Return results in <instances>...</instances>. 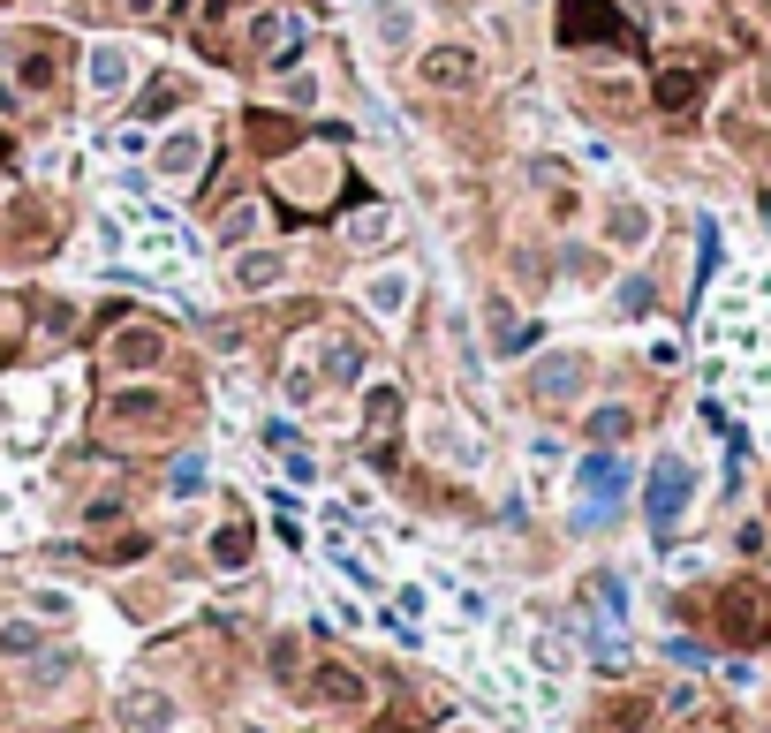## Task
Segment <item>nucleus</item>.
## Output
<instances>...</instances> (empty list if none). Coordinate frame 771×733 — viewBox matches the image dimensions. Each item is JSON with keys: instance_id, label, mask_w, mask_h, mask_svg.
<instances>
[{"instance_id": "10", "label": "nucleus", "mask_w": 771, "mask_h": 733, "mask_svg": "<svg viewBox=\"0 0 771 733\" xmlns=\"http://www.w3.org/2000/svg\"><path fill=\"white\" fill-rule=\"evenodd\" d=\"M114 416H129V424H159L167 401H159V393H114Z\"/></svg>"}, {"instance_id": "19", "label": "nucleus", "mask_w": 771, "mask_h": 733, "mask_svg": "<svg viewBox=\"0 0 771 733\" xmlns=\"http://www.w3.org/2000/svg\"><path fill=\"white\" fill-rule=\"evenodd\" d=\"M590 431H598V439H620V431H628V409H598V416H590Z\"/></svg>"}, {"instance_id": "8", "label": "nucleus", "mask_w": 771, "mask_h": 733, "mask_svg": "<svg viewBox=\"0 0 771 733\" xmlns=\"http://www.w3.org/2000/svg\"><path fill=\"white\" fill-rule=\"evenodd\" d=\"M318 696L326 703H363V681L348 673V665H318Z\"/></svg>"}, {"instance_id": "22", "label": "nucleus", "mask_w": 771, "mask_h": 733, "mask_svg": "<svg viewBox=\"0 0 771 733\" xmlns=\"http://www.w3.org/2000/svg\"><path fill=\"white\" fill-rule=\"evenodd\" d=\"M129 8H137V16H152V8H159V0H129Z\"/></svg>"}, {"instance_id": "16", "label": "nucleus", "mask_w": 771, "mask_h": 733, "mask_svg": "<svg viewBox=\"0 0 771 733\" xmlns=\"http://www.w3.org/2000/svg\"><path fill=\"white\" fill-rule=\"evenodd\" d=\"M280 38H288V16H257L250 23V46H280Z\"/></svg>"}, {"instance_id": "9", "label": "nucleus", "mask_w": 771, "mask_h": 733, "mask_svg": "<svg viewBox=\"0 0 771 733\" xmlns=\"http://www.w3.org/2000/svg\"><path fill=\"white\" fill-rule=\"evenodd\" d=\"M197 159H205V144L189 137V129H182V137H174V144H159V174H189V167H197Z\"/></svg>"}, {"instance_id": "13", "label": "nucleus", "mask_w": 771, "mask_h": 733, "mask_svg": "<svg viewBox=\"0 0 771 733\" xmlns=\"http://www.w3.org/2000/svg\"><path fill=\"white\" fill-rule=\"evenodd\" d=\"M121 76H129V61H121L114 46H99V53H91V84H99V91H114Z\"/></svg>"}, {"instance_id": "17", "label": "nucleus", "mask_w": 771, "mask_h": 733, "mask_svg": "<svg viewBox=\"0 0 771 733\" xmlns=\"http://www.w3.org/2000/svg\"><path fill=\"white\" fill-rule=\"evenodd\" d=\"M197 484H205V461H197V454H189V461H174V492H197Z\"/></svg>"}, {"instance_id": "4", "label": "nucleus", "mask_w": 771, "mask_h": 733, "mask_svg": "<svg viewBox=\"0 0 771 733\" xmlns=\"http://www.w3.org/2000/svg\"><path fill=\"white\" fill-rule=\"evenodd\" d=\"M469 69H477V61H469L462 46H439V53H424V84H439V91H462V84H469Z\"/></svg>"}, {"instance_id": "1", "label": "nucleus", "mask_w": 771, "mask_h": 733, "mask_svg": "<svg viewBox=\"0 0 771 733\" xmlns=\"http://www.w3.org/2000/svg\"><path fill=\"white\" fill-rule=\"evenodd\" d=\"M560 38L583 46V38H613V46H635V31L605 8V0H560Z\"/></svg>"}, {"instance_id": "6", "label": "nucleus", "mask_w": 771, "mask_h": 733, "mask_svg": "<svg viewBox=\"0 0 771 733\" xmlns=\"http://www.w3.org/2000/svg\"><path fill=\"white\" fill-rule=\"evenodd\" d=\"M280 273H288V257H280V250H257V257H242V265H235L242 288H273Z\"/></svg>"}, {"instance_id": "2", "label": "nucleus", "mask_w": 771, "mask_h": 733, "mask_svg": "<svg viewBox=\"0 0 771 733\" xmlns=\"http://www.w3.org/2000/svg\"><path fill=\"white\" fill-rule=\"evenodd\" d=\"M106 356H114V363H129V371H152V363L167 356V333H152V325H121Z\"/></svg>"}, {"instance_id": "5", "label": "nucleus", "mask_w": 771, "mask_h": 733, "mask_svg": "<svg viewBox=\"0 0 771 733\" xmlns=\"http://www.w3.org/2000/svg\"><path fill=\"white\" fill-rule=\"evenodd\" d=\"M696 91H703L696 69H666V76H658V106H666V114H688V106H696Z\"/></svg>"}, {"instance_id": "20", "label": "nucleus", "mask_w": 771, "mask_h": 733, "mask_svg": "<svg viewBox=\"0 0 771 733\" xmlns=\"http://www.w3.org/2000/svg\"><path fill=\"white\" fill-rule=\"evenodd\" d=\"M250 227H257V212H250V205H235V212H227V220H220V235H227V242H242V235H250Z\"/></svg>"}, {"instance_id": "7", "label": "nucleus", "mask_w": 771, "mask_h": 733, "mask_svg": "<svg viewBox=\"0 0 771 733\" xmlns=\"http://www.w3.org/2000/svg\"><path fill=\"white\" fill-rule=\"evenodd\" d=\"M681 484H688V469H681V461H666V469H658V492H651V514H658V522H673V507H681Z\"/></svg>"}, {"instance_id": "14", "label": "nucleus", "mask_w": 771, "mask_h": 733, "mask_svg": "<svg viewBox=\"0 0 771 733\" xmlns=\"http://www.w3.org/2000/svg\"><path fill=\"white\" fill-rule=\"evenodd\" d=\"M250 137L265 144V152H280V144H295V129H288L280 114H250Z\"/></svg>"}, {"instance_id": "18", "label": "nucleus", "mask_w": 771, "mask_h": 733, "mask_svg": "<svg viewBox=\"0 0 771 733\" xmlns=\"http://www.w3.org/2000/svg\"><path fill=\"white\" fill-rule=\"evenodd\" d=\"M394 235V212H371V220H356V242H386Z\"/></svg>"}, {"instance_id": "21", "label": "nucleus", "mask_w": 771, "mask_h": 733, "mask_svg": "<svg viewBox=\"0 0 771 733\" xmlns=\"http://www.w3.org/2000/svg\"><path fill=\"white\" fill-rule=\"evenodd\" d=\"M613 235H620V242H635V235H643V212L620 205V212H613Z\"/></svg>"}, {"instance_id": "11", "label": "nucleus", "mask_w": 771, "mask_h": 733, "mask_svg": "<svg viewBox=\"0 0 771 733\" xmlns=\"http://www.w3.org/2000/svg\"><path fill=\"white\" fill-rule=\"evenodd\" d=\"M212 560H220V567H242V560H250V529H242V522H227L220 537H212Z\"/></svg>"}, {"instance_id": "3", "label": "nucleus", "mask_w": 771, "mask_h": 733, "mask_svg": "<svg viewBox=\"0 0 771 733\" xmlns=\"http://www.w3.org/2000/svg\"><path fill=\"white\" fill-rule=\"evenodd\" d=\"M121 718H129L137 733H167L174 726V703L152 696V688H129V696H121Z\"/></svg>"}, {"instance_id": "12", "label": "nucleus", "mask_w": 771, "mask_h": 733, "mask_svg": "<svg viewBox=\"0 0 771 733\" xmlns=\"http://www.w3.org/2000/svg\"><path fill=\"white\" fill-rule=\"evenodd\" d=\"M363 416H371L378 431H394V416H401V393H394V386H371V393H363Z\"/></svg>"}, {"instance_id": "15", "label": "nucleus", "mask_w": 771, "mask_h": 733, "mask_svg": "<svg viewBox=\"0 0 771 733\" xmlns=\"http://www.w3.org/2000/svg\"><path fill=\"white\" fill-rule=\"evenodd\" d=\"M53 84V53H23V99Z\"/></svg>"}]
</instances>
